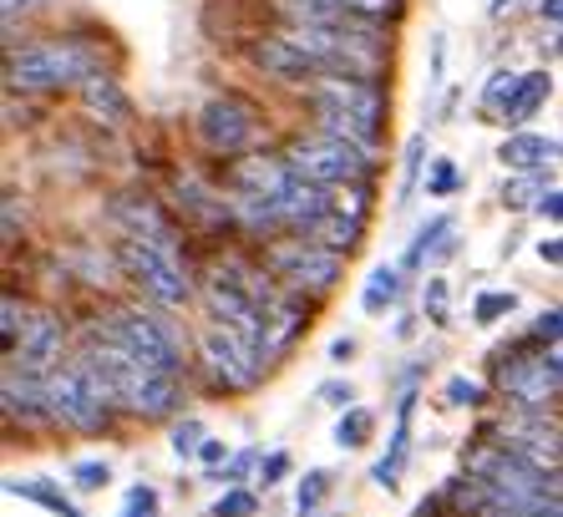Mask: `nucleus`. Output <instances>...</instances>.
I'll return each mask as SVG.
<instances>
[{
    "mask_svg": "<svg viewBox=\"0 0 563 517\" xmlns=\"http://www.w3.org/2000/svg\"><path fill=\"white\" fill-rule=\"evenodd\" d=\"M314 107H320V132L341 138V143H355L361 153L376 157L380 122H386V91L376 81L330 72V77L314 81Z\"/></svg>",
    "mask_w": 563,
    "mask_h": 517,
    "instance_id": "1",
    "label": "nucleus"
},
{
    "mask_svg": "<svg viewBox=\"0 0 563 517\" xmlns=\"http://www.w3.org/2000/svg\"><path fill=\"white\" fill-rule=\"evenodd\" d=\"M87 361L107 375V386L118 396V411L137 416V421H163V416H173L178 402H184V391H178L173 375L147 371L143 361H132L128 350H118L112 340H92V345H87Z\"/></svg>",
    "mask_w": 563,
    "mask_h": 517,
    "instance_id": "2",
    "label": "nucleus"
},
{
    "mask_svg": "<svg viewBox=\"0 0 563 517\" xmlns=\"http://www.w3.org/2000/svg\"><path fill=\"white\" fill-rule=\"evenodd\" d=\"M112 411H118V396H112L107 375L87 355L81 361H62L52 371V381H46V416H52L56 427L92 437V431L107 427Z\"/></svg>",
    "mask_w": 563,
    "mask_h": 517,
    "instance_id": "3",
    "label": "nucleus"
},
{
    "mask_svg": "<svg viewBox=\"0 0 563 517\" xmlns=\"http://www.w3.org/2000/svg\"><path fill=\"white\" fill-rule=\"evenodd\" d=\"M97 340H112L118 350H128L132 361H143L147 371L173 375V381L184 371V345H178V336H173L153 310H143V305L112 310L102 324H97Z\"/></svg>",
    "mask_w": 563,
    "mask_h": 517,
    "instance_id": "4",
    "label": "nucleus"
},
{
    "mask_svg": "<svg viewBox=\"0 0 563 517\" xmlns=\"http://www.w3.org/2000/svg\"><path fill=\"white\" fill-rule=\"evenodd\" d=\"M92 77L97 56L81 41H41V46H26L21 56H11V66H5V81L15 91H62Z\"/></svg>",
    "mask_w": 563,
    "mask_h": 517,
    "instance_id": "5",
    "label": "nucleus"
},
{
    "mask_svg": "<svg viewBox=\"0 0 563 517\" xmlns=\"http://www.w3.org/2000/svg\"><path fill=\"white\" fill-rule=\"evenodd\" d=\"M285 163L295 168V178L320 183V188H366L376 157L361 153L355 143L330 138V132H310V138H295V143H289Z\"/></svg>",
    "mask_w": 563,
    "mask_h": 517,
    "instance_id": "6",
    "label": "nucleus"
},
{
    "mask_svg": "<svg viewBox=\"0 0 563 517\" xmlns=\"http://www.w3.org/2000/svg\"><path fill=\"white\" fill-rule=\"evenodd\" d=\"M118 258L153 310H184L188 305V274H184V264H178V254L147 244V239H122Z\"/></svg>",
    "mask_w": 563,
    "mask_h": 517,
    "instance_id": "7",
    "label": "nucleus"
},
{
    "mask_svg": "<svg viewBox=\"0 0 563 517\" xmlns=\"http://www.w3.org/2000/svg\"><path fill=\"white\" fill-rule=\"evenodd\" d=\"M269 274L289 285V295H330L345 274V254L325 249L320 239H285L269 249Z\"/></svg>",
    "mask_w": 563,
    "mask_h": 517,
    "instance_id": "8",
    "label": "nucleus"
},
{
    "mask_svg": "<svg viewBox=\"0 0 563 517\" xmlns=\"http://www.w3.org/2000/svg\"><path fill=\"white\" fill-rule=\"evenodd\" d=\"M198 365H203V375H209L213 391H254L264 375V361L254 355L244 340L229 330V324L209 320L203 330H198Z\"/></svg>",
    "mask_w": 563,
    "mask_h": 517,
    "instance_id": "9",
    "label": "nucleus"
},
{
    "mask_svg": "<svg viewBox=\"0 0 563 517\" xmlns=\"http://www.w3.org/2000/svg\"><path fill=\"white\" fill-rule=\"evenodd\" d=\"M254 132H260V122H254V112L239 97H213L203 112H198V138H203V147H213V153L234 157L244 153V147L254 143Z\"/></svg>",
    "mask_w": 563,
    "mask_h": 517,
    "instance_id": "10",
    "label": "nucleus"
},
{
    "mask_svg": "<svg viewBox=\"0 0 563 517\" xmlns=\"http://www.w3.org/2000/svg\"><path fill=\"white\" fill-rule=\"evenodd\" d=\"M250 62L260 66V72H269V77H279V81H320V77H330L325 66L314 62L305 46H295L285 31H279V36H260V41H254Z\"/></svg>",
    "mask_w": 563,
    "mask_h": 517,
    "instance_id": "11",
    "label": "nucleus"
},
{
    "mask_svg": "<svg viewBox=\"0 0 563 517\" xmlns=\"http://www.w3.org/2000/svg\"><path fill=\"white\" fill-rule=\"evenodd\" d=\"M275 208H279V219H285V229H305V233H314L320 223L335 213V198H330V188H320V183H305V178H295L285 188V194L275 198Z\"/></svg>",
    "mask_w": 563,
    "mask_h": 517,
    "instance_id": "12",
    "label": "nucleus"
},
{
    "mask_svg": "<svg viewBox=\"0 0 563 517\" xmlns=\"http://www.w3.org/2000/svg\"><path fill=\"white\" fill-rule=\"evenodd\" d=\"M112 219L122 223V239H147V244L178 254V233H173V223L163 219V208L153 198H118Z\"/></svg>",
    "mask_w": 563,
    "mask_h": 517,
    "instance_id": "13",
    "label": "nucleus"
},
{
    "mask_svg": "<svg viewBox=\"0 0 563 517\" xmlns=\"http://www.w3.org/2000/svg\"><path fill=\"white\" fill-rule=\"evenodd\" d=\"M559 381H563V365L553 361V355H538V361H523V365H508V371H503V391L523 406L549 402L553 391H559Z\"/></svg>",
    "mask_w": 563,
    "mask_h": 517,
    "instance_id": "14",
    "label": "nucleus"
},
{
    "mask_svg": "<svg viewBox=\"0 0 563 517\" xmlns=\"http://www.w3.org/2000/svg\"><path fill=\"white\" fill-rule=\"evenodd\" d=\"M289 183H295V168H289L285 157H250V163L234 168L239 198H279Z\"/></svg>",
    "mask_w": 563,
    "mask_h": 517,
    "instance_id": "15",
    "label": "nucleus"
},
{
    "mask_svg": "<svg viewBox=\"0 0 563 517\" xmlns=\"http://www.w3.org/2000/svg\"><path fill=\"white\" fill-rule=\"evenodd\" d=\"M21 355L15 361H26V365H41V371H56L62 365V350H66V330L56 315H31L26 324V336H21Z\"/></svg>",
    "mask_w": 563,
    "mask_h": 517,
    "instance_id": "16",
    "label": "nucleus"
},
{
    "mask_svg": "<svg viewBox=\"0 0 563 517\" xmlns=\"http://www.w3.org/2000/svg\"><path fill=\"white\" fill-rule=\"evenodd\" d=\"M361 233H366V194L355 188V198H351V208H335L320 229L310 233V239H320L325 249H335V254H351L355 244H361Z\"/></svg>",
    "mask_w": 563,
    "mask_h": 517,
    "instance_id": "17",
    "label": "nucleus"
},
{
    "mask_svg": "<svg viewBox=\"0 0 563 517\" xmlns=\"http://www.w3.org/2000/svg\"><path fill=\"white\" fill-rule=\"evenodd\" d=\"M553 157H559V143L538 138V132H512V138L498 143V163L508 173H543Z\"/></svg>",
    "mask_w": 563,
    "mask_h": 517,
    "instance_id": "18",
    "label": "nucleus"
},
{
    "mask_svg": "<svg viewBox=\"0 0 563 517\" xmlns=\"http://www.w3.org/2000/svg\"><path fill=\"white\" fill-rule=\"evenodd\" d=\"M407 447H411V396L401 402V411H396V431H391V447H386V457L371 466V477H376L386 492H391L396 482H401V472H407V457H411Z\"/></svg>",
    "mask_w": 563,
    "mask_h": 517,
    "instance_id": "19",
    "label": "nucleus"
},
{
    "mask_svg": "<svg viewBox=\"0 0 563 517\" xmlns=\"http://www.w3.org/2000/svg\"><path fill=\"white\" fill-rule=\"evenodd\" d=\"M173 194H178V204H184L188 213H198L203 223H239V219H234V208L219 204V198H213L198 178H173Z\"/></svg>",
    "mask_w": 563,
    "mask_h": 517,
    "instance_id": "20",
    "label": "nucleus"
},
{
    "mask_svg": "<svg viewBox=\"0 0 563 517\" xmlns=\"http://www.w3.org/2000/svg\"><path fill=\"white\" fill-rule=\"evenodd\" d=\"M81 102H87V112L107 117V122H118V117H128V97H122V87L112 77H92L81 81Z\"/></svg>",
    "mask_w": 563,
    "mask_h": 517,
    "instance_id": "21",
    "label": "nucleus"
},
{
    "mask_svg": "<svg viewBox=\"0 0 563 517\" xmlns=\"http://www.w3.org/2000/svg\"><path fill=\"white\" fill-rule=\"evenodd\" d=\"M5 487H11L15 497H26V503H41L46 513H56V517H81L77 507H71V503L62 497V492L52 487V482H41V477H11Z\"/></svg>",
    "mask_w": 563,
    "mask_h": 517,
    "instance_id": "22",
    "label": "nucleus"
},
{
    "mask_svg": "<svg viewBox=\"0 0 563 517\" xmlns=\"http://www.w3.org/2000/svg\"><path fill=\"white\" fill-rule=\"evenodd\" d=\"M396 295H401V274L391 270V264H376L366 279V295H361V305H366V315H380V310H391Z\"/></svg>",
    "mask_w": 563,
    "mask_h": 517,
    "instance_id": "23",
    "label": "nucleus"
},
{
    "mask_svg": "<svg viewBox=\"0 0 563 517\" xmlns=\"http://www.w3.org/2000/svg\"><path fill=\"white\" fill-rule=\"evenodd\" d=\"M543 97H549V72H528L523 87H518V97H512L508 112H503V122H512V128H518V122H528V117H533V107L543 102Z\"/></svg>",
    "mask_w": 563,
    "mask_h": 517,
    "instance_id": "24",
    "label": "nucleus"
},
{
    "mask_svg": "<svg viewBox=\"0 0 563 517\" xmlns=\"http://www.w3.org/2000/svg\"><path fill=\"white\" fill-rule=\"evenodd\" d=\"M446 233H452V219H432L427 229H417V239H411V249H407V270H421L427 258L442 254Z\"/></svg>",
    "mask_w": 563,
    "mask_h": 517,
    "instance_id": "25",
    "label": "nucleus"
},
{
    "mask_svg": "<svg viewBox=\"0 0 563 517\" xmlns=\"http://www.w3.org/2000/svg\"><path fill=\"white\" fill-rule=\"evenodd\" d=\"M330 6H341L351 21H371V26H380V21L401 15V6H407V0H330Z\"/></svg>",
    "mask_w": 563,
    "mask_h": 517,
    "instance_id": "26",
    "label": "nucleus"
},
{
    "mask_svg": "<svg viewBox=\"0 0 563 517\" xmlns=\"http://www.w3.org/2000/svg\"><path fill=\"white\" fill-rule=\"evenodd\" d=\"M371 427H376V416L355 406V411H345L341 421H335V441H341L345 452H355V447H366L371 441Z\"/></svg>",
    "mask_w": 563,
    "mask_h": 517,
    "instance_id": "27",
    "label": "nucleus"
},
{
    "mask_svg": "<svg viewBox=\"0 0 563 517\" xmlns=\"http://www.w3.org/2000/svg\"><path fill=\"white\" fill-rule=\"evenodd\" d=\"M325 492H330V472H325V466L305 472L300 492H295V517H314V507L325 503Z\"/></svg>",
    "mask_w": 563,
    "mask_h": 517,
    "instance_id": "28",
    "label": "nucleus"
},
{
    "mask_svg": "<svg viewBox=\"0 0 563 517\" xmlns=\"http://www.w3.org/2000/svg\"><path fill=\"white\" fill-rule=\"evenodd\" d=\"M503 204L508 208H518V213H523L528 204H543V194H538V173H518V183H508V188H503Z\"/></svg>",
    "mask_w": 563,
    "mask_h": 517,
    "instance_id": "29",
    "label": "nucleus"
},
{
    "mask_svg": "<svg viewBox=\"0 0 563 517\" xmlns=\"http://www.w3.org/2000/svg\"><path fill=\"white\" fill-rule=\"evenodd\" d=\"M518 299L508 295V289H493V295H477V305H472V320L477 324H493V320H503V315L512 310Z\"/></svg>",
    "mask_w": 563,
    "mask_h": 517,
    "instance_id": "30",
    "label": "nucleus"
},
{
    "mask_svg": "<svg viewBox=\"0 0 563 517\" xmlns=\"http://www.w3.org/2000/svg\"><path fill=\"white\" fill-rule=\"evenodd\" d=\"M518 87H523V77H512V72H493V81H487V91H483V102L498 107V112H508V102L518 97Z\"/></svg>",
    "mask_w": 563,
    "mask_h": 517,
    "instance_id": "31",
    "label": "nucleus"
},
{
    "mask_svg": "<svg viewBox=\"0 0 563 517\" xmlns=\"http://www.w3.org/2000/svg\"><path fill=\"white\" fill-rule=\"evenodd\" d=\"M122 517H157V492L147 482L128 487V503H122Z\"/></svg>",
    "mask_w": 563,
    "mask_h": 517,
    "instance_id": "32",
    "label": "nucleus"
},
{
    "mask_svg": "<svg viewBox=\"0 0 563 517\" xmlns=\"http://www.w3.org/2000/svg\"><path fill=\"white\" fill-rule=\"evenodd\" d=\"M457 188V163H446V157H437L432 163V173H427V194H437V198H446Z\"/></svg>",
    "mask_w": 563,
    "mask_h": 517,
    "instance_id": "33",
    "label": "nucleus"
},
{
    "mask_svg": "<svg viewBox=\"0 0 563 517\" xmlns=\"http://www.w3.org/2000/svg\"><path fill=\"white\" fill-rule=\"evenodd\" d=\"M254 507H260V497H254V492H229V497H219V503H213V517H250Z\"/></svg>",
    "mask_w": 563,
    "mask_h": 517,
    "instance_id": "34",
    "label": "nucleus"
},
{
    "mask_svg": "<svg viewBox=\"0 0 563 517\" xmlns=\"http://www.w3.org/2000/svg\"><path fill=\"white\" fill-rule=\"evenodd\" d=\"M421 153H427V138L417 132V138L407 143V173H401V198H407L411 188H417V178H421Z\"/></svg>",
    "mask_w": 563,
    "mask_h": 517,
    "instance_id": "35",
    "label": "nucleus"
},
{
    "mask_svg": "<svg viewBox=\"0 0 563 517\" xmlns=\"http://www.w3.org/2000/svg\"><path fill=\"white\" fill-rule=\"evenodd\" d=\"M446 402H452V406H477V402H483V386H477V381L452 375V381H446Z\"/></svg>",
    "mask_w": 563,
    "mask_h": 517,
    "instance_id": "36",
    "label": "nucleus"
},
{
    "mask_svg": "<svg viewBox=\"0 0 563 517\" xmlns=\"http://www.w3.org/2000/svg\"><path fill=\"white\" fill-rule=\"evenodd\" d=\"M77 487H87V492H97V487H107V477H112V466L107 462H77Z\"/></svg>",
    "mask_w": 563,
    "mask_h": 517,
    "instance_id": "37",
    "label": "nucleus"
},
{
    "mask_svg": "<svg viewBox=\"0 0 563 517\" xmlns=\"http://www.w3.org/2000/svg\"><path fill=\"white\" fill-rule=\"evenodd\" d=\"M194 447H203V427H198V421H188V427L173 431V452L178 457H194Z\"/></svg>",
    "mask_w": 563,
    "mask_h": 517,
    "instance_id": "38",
    "label": "nucleus"
},
{
    "mask_svg": "<svg viewBox=\"0 0 563 517\" xmlns=\"http://www.w3.org/2000/svg\"><path fill=\"white\" fill-rule=\"evenodd\" d=\"M198 462L209 466V472H223L234 457H229V447H223V441H203V447H198Z\"/></svg>",
    "mask_w": 563,
    "mask_h": 517,
    "instance_id": "39",
    "label": "nucleus"
},
{
    "mask_svg": "<svg viewBox=\"0 0 563 517\" xmlns=\"http://www.w3.org/2000/svg\"><path fill=\"white\" fill-rule=\"evenodd\" d=\"M421 305H427V315H432L437 324L446 320V285H442V279H432V285H427V299H421Z\"/></svg>",
    "mask_w": 563,
    "mask_h": 517,
    "instance_id": "40",
    "label": "nucleus"
},
{
    "mask_svg": "<svg viewBox=\"0 0 563 517\" xmlns=\"http://www.w3.org/2000/svg\"><path fill=\"white\" fill-rule=\"evenodd\" d=\"M533 336L538 340H563V310H549L543 320L533 324Z\"/></svg>",
    "mask_w": 563,
    "mask_h": 517,
    "instance_id": "41",
    "label": "nucleus"
},
{
    "mask_svg": "<svg viewBox=\"0 0 563 517\" xmlns=\"http://www.w3.org/2000/svg\"><path fill=\"white\" fill-rule=\"evenodd\" d=\"M285 452H275V457H269V462H260V487H275V482L279 477H285Z\"/></svg>",
    "mask_w": 563,
    "mask_h": 517,
    "instance_id": "42",
    "label": "nucleus"
},
{
    "mask_svg": "<svg viewBox=\"0 0 563 517\" xmlns=\"http://www.w3.org/2000/svg\"><path fill=\"white\" fill-rule=\"evenodd\" d=\"M538 213H543V219H553V223H563V188H549V194H543V204H538Z\"/></svg>",
    "mask_w": 563,
    "mask_h": 517,
    "instance_id": "43",
    "label": "nucleus"
},
{
    "mask_svg": "<svg viewBox=\"0 0 563 517\" xmlns=\"http://www.w3.org/2000/svg\"><path fill=\"white\" fill-rule=\"evenodd\" d=\"M538 258L559 270V264H563V233H553V239H543V244H538Z\"/></svg>",
    "mask_w": 563,
    "mask_h": 517,
    "instance_id": "44",
    "label": "nucleus"
},
{
    "mask_svg": "<svg viewBox=\"0 0 563 517\" xmlns=\"http://www.w3.org/2000/svg\"><path fill=\"white\" fill-rule=\"evenodd\" d=\"M46 0H5V21H15V15H31V11H41Z\"/></svg>",
    "mask_w": 563,
    "mask_h": 517,
    "instance_id": "45",
    "label": "nucleus"
},
{
    "mask_svg": "<svg viewBox=\"0 0 563 517\" xmlns=\"http://www.w3.org/2000/svg\"><path fill=\"white\" fill-rule=\"evenodd\" d=\"M250 466H254V452H239L234 462L223 466V477H244V472H250Z\"/></svg>",
    "mask_w": 563,
    "mask_h": 517,
    "instance_id": "46",
    "label": "nucleus"
},
{
    "mask_svg": "<svg viewBox=\"0 0 563 517\" xmlns=\"http://www.w3.org/2000/svg\"><path fill=\"white\" fill-rule=\"evenodd\" d=\"M320 396H325V402H351V386H341V381H330V386H320Z\"/></svg>",
    "mask_w": 563,
    "mask_h": 517,
    "instance_id": "47",
    "label": "nucleus"
},
{
    "mask_svg": "<svg viewBox=\"0 0 563 517\" xmlns=\"http://www.w3.org/2000/svg\"><path fill=\"white\" fill-rule=\"evenodd\" d=\"M15 223H21V204L5 198V239H15Z\"/></svg>",
    "mask_w": 563,
    "mask_h": 517,
    "instance_id": "48",
    "label": "nucleus"
},
{
    "mask_svg": "<svg viewBox=\"0 0 563 517\" xmlns=\"http://www.w3.org/2000/svg\"><path fill=\"white\" fill-rule=\"evenodd\" d=\"M543 21H553V26H563V0H543Z\"/></svg>",
    "mask_w": 563,
    "mask_h": 517,
    "instance_id": "49",
    "label": "nucleus"
}]
</instances>
